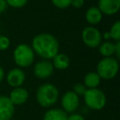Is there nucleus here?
<instances>
[{
  "label": "nucleus",
  "instance_id": "nucleus-1",
  "mask_svg": "<svg viewBox=\"0 0 120 120\" xmlns=\"http://www.w3.org/2000/svg\"><path fill=\"white\" fill-rule=\"evenodd\" d=\"M32 49L40 57L52 59V57L58 53L59 43L52 35L42 33L33 38Z\"/></svg>",
  "mask_w": 120,
  "mask_h": 120
},
{
  "label": "nucleus",
  "instance_id": "nucleus-2",
  "mask_svg": "<svg viewBox=\"0 0 120 120\" xmlns=\"http://www.w3.org/2000/svg\"><path fill=\"white\" fill-rule=\"evenodd\" d=\"M58 89L52 83L40 85L37 91V100L42 107H50L58 99Z\"/></svg>",
  "mask_w": 120,
  "mask_h": 120
},
{
  "label": "nucleus",
  "instance_id": "nucleus-3",
  "mask_svg": "<svg viewBox=\"0 0 120 120\" xmlns=\"http://www.w3.org/2000/svg\"><path fill=\"white\" fill-rule=\"evenodd\" d=\"M119 65L115 58L113 57H104L102 58L97 67V73L100 79L111 80L118 72Z\"/></svg>",
  "mask_w": 120,
  "mask_h": 120
},
{
  "label": "nucleus",
  "instance_id": "nucleus-4",
  "mask_svg": "<svg viewBox=\"0 0 120 120\" xmlns=\"http://www.w3.org/2000/svg\"><path fill=\"white\" fill-rule=\"evenodd\" d=\"M13 57H14L15 63L19 67L27 68L34 62L35 53L32 47H30L29 45L20 44L14 50Z\"/></svg>",
  "mask_w": 120,
  "mask_h": 120
},
{
  "label": "nucleus",
  "instance_id": "nucleus-5",
  "mask_svg": "<svg viewBox=\"0 0 120 120\" xmlns=\"http://www.w3.org/2000/svg\"><path fill=\"white\" fill-rule=\"evenodd\" d=\"M83 98L87 107L92 110H101L106 104L105 94L98 88L86 89Z\"/></svg>",
  "mask_w": 120,
  "mask_h": 120
},
{
  "label": "nucleus",
  "instance_id": "nucleus-6",
  "mask_svg": "<svg viewBox=\"0 0 120 120\" xmlns=\"http://www.w3.org/2000/svg\"><path fill=\"white\" fill-rule=\"evenodd\" d=\"M82 38L84 44L89 48H97L101 43V33L99 30L93 26H87L83 28L82 32Z\"/></svg>",
  "mask_w": 120,
  "mask_h": 120
},
{
  "label": "nucleus",
  "instance_id": "nucleus-7",
  "mask_svg": "<svg viewBox=\"0 0 120 120\" xmlns=\"http://www.w3.org/2000/svg\"><path fill=\"white\" fill-rule=\"evenodd\" d=\"M61 103H62V107L64 111L67 113L68 112L72 113L73 112L77 110L79 106V103H80L79 97L73 91H68L63 95Z\"/></svg>",
  "mask_w": 120,
  "mask_h": 120
},
{
  "label": "nucleus",
  "instance_id": "nucleus-8",
  "mask_svg": "<svg viewBox=\"0 0 120 120\" xmlns=\"http://www.w3.org/2000/svg\"><path fill=\"white\" fill-rule=\"evenodd\" d=\"M53 72V66L49 60H42L38 62L34 67V74L39 79H46Z\"/></svg>",
  "mask_w": 120,
  "mask_h": 120
},
{
  "label": "nucleus",
  "instance_id": "nucleus-9",
  "mask_svg": "<svg viewBox=\"0 0 120 120\" xmlns=\"http://www.w3.org/2000/svg\"><path fill=\"white\" fill-rule=\"evenodd\" d=\"M14 114V105L8 97H0V120H10Z\"/></svg>",
  "mask_w": 120,
  "mask_h": 120
},
{
  "label": "nucleus",
  "instance_id": "nucleus-10",
  "mask_svg": "<svg viewBox=\"0 0 120 120\" xmlns=\"http://www.w3.org/2000/svg\"><path fill=\"white\" fill-rule=\"evenodd\" d=\"M25 80V74L21 68H12L8 71L7 75V82L8 83L16 88L20 87Z\"/></svg>",
  "mask_w": 120,
  "mask_h": 120
},
{
  "label": "nucleus",
  "instance_id": "nucleus-11",
  "mask_svg": "<svg viewBox=\"0 0 120 120\" xmlns=\"http://www.w3.org/2000/svg\"><path fill=\"white\" fill-rule=\"evenodd\" d=\"M98 9L106 15H113L120 8V0H98Z\"/></svg>",
  "mask_w": 120,
  "mask_h": 120
},
{
  "label": "nucleus",
  "instance_id": "nucleus-12",
  "mask_svg": "<svg viewBox=\"0 0 120 120\" xmlns=\"http://www.w3.org/2000/svg\"><path fill=\"white\" fill-rule=\"evenodd\" d=\"M8 98L13 103V105H21V104H23L27 100L28 92L24 88L16 87L11 91Z\"/></svg>",
  "mask_w": 120,
  "mask_h": 120
},
{
  "label": "nucleus",
  "instance_id": "nucleus-13",
  "mask_svg": "<svg viewBox=\"0 0 120 120\" xmlns=\"http://www.w3.org/2000/svg\"><path fill=\"white\" fill-rule=\"evenodd\" d=\"M85 19L90 24H97L102 19V13L98 7H91L85 13Z\"/></svg>",
  "mask_w": 120,
  "mask_h": 120
},
{
  "label": "nucleus",
  "instance_id": "nucleus-14",
  "mask_svg": "<svg viewBox=\"0 0 120 120\" xmlns=\"http://www.w3.org/2000/svg\"><path fill=\"white\" fill-rule=\"evenodd\" d=\"M43 120H68V113L61 109H52L45 112Z\"/></svg>",
  "mask_w": 120,
  "mask_h": 120
},
{
  "label": "nucleus",
  "instance_id": "nucleus-15",
  "mask_svg": "<svg viewBox=\"0 0 120 120\" xmlns=\"http://www.w3.org/2000/svg\"><path fill=\"white\" fill-rule=\"evenodd\" d=\"M100 77L98 75L97 72H89L84 76L83 79V85L87 87V89L97 88V86L100 82Z\"/></svg>",
  "mask_w": 120,
  "mask_h": 120
},
{
  "label": "nucleus",
  "instance_id": "nucleus-16",
  "mask_svg": "<svg viewBox=\"0 0 120 120\" xmlns=\"http://www.w3.org/2000/svg\"><path fill=\"white\" fill-rule=\"evenodd\" d=\"M52 66L58 69H66L69 66V59L64 53H57L52 57Z\"/></svg>",
  "mask_w": 120,
  "mask_h": 120
},
{
  "label": "nucleus",
  "instance_id": "nucleus-17",
  "mask_svg": "<svg viewBox=\"0 0 120 120\" xmlns=\"http://www.w3.org/2000/svg\"><path fill=\"white\" fill-rule=\"evenodd\" d=\"M99 45L100 46L98 48V51H99L100 54L103 55L104 57H111L112 54H114V51H115L114 43H112L110 41H105Z\"/></svg>",
  "mask_w": 120,
  "mask_h": 120
},
{
  "label": "nucleus",
  "instance_id": "nucleus-18",
  "mask_svg": "<svg viewBox=\"0 0 120 120\" xmlns=\"http://www.w3.org/2000/svg\"><path fill=\"white\" fill-rule=\"evenodd\" d=\"M109 36L111 38L114 39L115 41H119V39H120V22L118 21L115 22L112 25L110 32H109Z\"/></svg>",
  "mask_w": 120,
  "mask_h": 120
},
{
  "label": "nucleus",
  "instance_id": "nucleus-19",
  "mask_svg": "<svg viewBox=\"0 0 120 120\" xmlns=\"http://www.w3.org/2000/svg\"><path fill=\"white\" fill-rule=\"evenodd\" d=\"M52 4L59 8H67L70 6L71 0H51Z\"/></svg>",
  "mask_w": 120,
  "mask_h": 120
},
{
  "label": "nucleus",
  "instance_id": "nucleus-20",
  "mask_svg": "<svg viewBox=\"0 0 120 120\" xmlns=\"http://www.w3.org/2000/svg\"><path fill=\"white\" fill-rule=\"evenodd\" d=\"M86 91V87L82 83H76L73 85V92L79 97V96H83Z\"/></svg>",
  "mask_w": 120,
  "mask_h": 120
},
{
  "label": "nucleus",
  "instance_id": "nucleus-21",
  "mask_svg": "<svg viewBox=\"0 0 120 120\" xmlns=\"http://www.w3.org/2000/svg\"><path fill=\"white\" fill-rule=\"evenodd\" d=\"M28 0H6L7 4L12 8H22L23 7Z\"/></svg>",
  "mask_w": 120,
  "mask_h": 120
},
{
  "label": "nucleus",
  "instance_id": "nucleus-22",
  "mask_svg": "<svg viewBox=\"0 0 120 120\" xmlns=\"http://www.w3.org/2000/svg\"><path fill=\"white\" fill-rule=\"evenodd\" d=\"M10 41L8 39V38L0 35V51H5L9 47Z\"/></svg>",
  "mask_w": 120,
  "mask_h": 120
},
{
  "label": "nucleus",
  "instance_id": "nucleus-23",
  "mask_svg": "<svg viewBox=\"0 0 120 120\" xmlns=\"http://www.w3.org/2000/svg\"><path fill=\"white\" fill-rule=\"evenodd\" d=\"M84 4V0H71L70 2V6L76 8H80L83 6Z\"/></svg>",
  "mask_w": 120,
  "mask_h": 120
},
{
  "label": "nucleus",
  "instance_id": "nucleus-24",
  "mask_svg": "<svg viewBox=\"0 0 120 120\" xmlns=\"http://www.w3.org/2000/svg\"><path fill=\"white\" fill-rule=\"evenodd\" d=\"M68 120H84V118L79 113H71L68 116Z\"/></svg>",
  "mask_w": 120,
  "mask_h": 120
},
{
  "label": "nucleus",
  "instance_id": "nucleus-25",
  "mask_svg": "<svg viewBox=\"0 0 120 120\" xmlns=\"http://www.w3.org/2000/svg\"><path fill=\"white\" fill-rule=\"evenodd\" d=\"M7 6H8V4H7L6 0H0V13L4 12L6 10Z\"/></svg>",
  "mask_w": 120,
  "mask_h": 120
},
{
  "label": "nucleus",
  "instance_id": "nucleus-26",
  "mask_svg": "<svg viewBox=\"0 0 120 120\" xmlns=\"http://www.w3.org/2000/svg\"><path fill=\"white\" fill-rule=\"evenodd\" d=\"M114 53L116 54V57L117 58H120V42L119 41H116V43H115V51H114Z\"/></svg>",
  "mask_w": 120,
  "mask_h": 120
},
{
  "label": "nucleus",
  "instance_id": "nucleus-27",
  "mask_svg": "<svg viewBox=\"0 0 120 120\" xmlns=\"http://www.w3.org/2000/svg\"><path fill=\"white\" fill-rule=\"evenodd\" d=\"M4 76H5V72H4V69L0 67V82H2V80L4 79Z\"/></svg>",
  "mask_w": 120,
  "mask_h": 120
}]
</instances>
